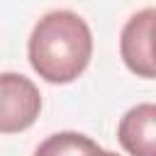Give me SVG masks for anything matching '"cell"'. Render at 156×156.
Listing matches in <instances>:
<instances>
[{"mask_svg":"<svg viewBox=\"0 0 156 156\" xmlns=\"http://www.w3.org/2000/svg\"><path fill=\"white\" fill-rule=\"evenodd\" d=\"M29 63L46 83H71L90 63L93 32L71 10L46 12L29 34Z\"/></svg>","mask_w":156,"mask_h":156,"instance_id":"1","label":"cell"},{"mask_svg":"<svg viewBox=\"0 0 156 156\" xmlns=\"http://www.w3.org/2000/svg\"><path fill=\"white\" fill-rule=\"evenodd\" d=\"M39 112V88L22 73H0V134H17L29 129Z\"/></svg>","mask_w":156,"mask_h":156,"instance_id":"2","label":"cell"},{"mask_svg":"<svg viewBox=\"0 0 156 156\" xmlns=\"http://www.w3.org/2000/svg\"><path fill=\"white\" fill-rule=\"evenodd\" d=\"M154 20L156 10L144 7L134 12L119 34V54L124 66L139 78H154Z\"/></svg>","mask_w":156,"mask_h":156,"instance_id":"3","label":"cell"},{"mask_svg":"<svg viewBox=\"0 0 156 156\" xmlns=\"http://www.w3.org/2000/svg\"><path fill=\"white\" fill-rule=\"evenodd\" d=\"M117 139L129 156H156V105L141 102L124 112Z\"/></svg>","mask_w":156,"mask_h":156,"instance_id":"4","label":"cell"},{"mask_svg":"<svg viewBox=\"0 0 156 156\" xmlns=\"http://www.w3.org/2000/svg\"><path fill=\"white\" fill-rule=\"evenodd\" d=\"M95 149H98V144L85 134L58 132V134L46 136L37 146L34 156H90Z\"/></svg>","mask_w":156,"mask_h":156,"instance_id":"5","label":"cell"},{"mask_svg":"<svg viewBox=\"0 0 156 156\" xmlns=\"http://www.w3.org/2000/svg\"><path fill=\"white\" fill-rule=\"evenodd\" d=\"M90 156H117V154H112V151H105V149H100V146H98V149H95Z\"/></svg>","mask_w":156,"mask_h":156,"instance_id":"6","label":"cell"}]
</instances>
